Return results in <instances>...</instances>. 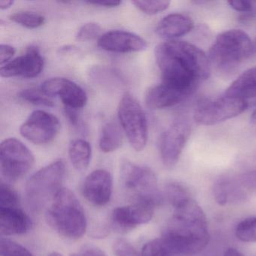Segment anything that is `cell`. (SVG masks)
<instances>
[{
  "instance_id": "cell-28",
  "label": "cell",
  "mask_w": 256,
  "mask_h": 256,
  "mask_svg": "<svg viewBox=\"0 0 256 256\" xmlns=\"http://www.w3.org/2000/svg\"><path fill=\"white\" fill-rule=\"evenodd\" d=\"M19 97L24 101L28 102L35 106H46L52 107L54 103L52 101V98L46 95L41 88H29L23 90L19 92Z\"/></svg>"
},
{
  "instance_id": "cell-12",
  "label": "cell",
  "mask_w": 256,
  "mask_h": 256,
  "mask_svg": "<svg viewBox=\"0 0 256 256\" xmlns=\"http://www.w3.org/2000/svg\"><path fill=\"white\" fill-rule=\"evenodd\" d=\"M42 90L49 97L58 96L68 108H82L88 102V95L82 86L76 82L64 78H53L42 84Z\"/></svg>"
},
{
  "instance_id": "cell-30",
  "label": "cell",
  "mask_w": 256,
  "mask_h": 256,
  "mask_svg": "<svg viewBox=\"0 0 256 256\" xmlns=\"http://www.w3.org/2000/svg\"><path fill=\"white\" fill-rule=\"evenodd\" d=\"M132 4L144 14L154 16L162 12L166 11L170 2L166 0H156V1H133Z\"/></svg>"
},
{
  "instance_id": "cell-7",
  "label": "cell",
  "mask_w": 256,
  "mask_h": 256,
  "mask_svg": "<svg viewBox=\"0 0 256 256\" xmlns=\"http://www.w3.org/2000/svg\"><path fill=\"white\" fill-rule=\"evenodd\" d=\"M118 118L133 149H144L148 140V119L139 102L130 92H126L120 101Z\"/></svg>"
},
{
  "instance_id": "cell-26",
  "label": "cell",
  "mask_w": 256,
  "mask_h": 256,
  "mask_svg": "<svg viewBox=\"0 0 256 256\" xmlns=\"http://www.w3.org/2000/svg\"><path fill=\"white\" fill-rule=\"evenodd\" d=\"M164 196L174 209L191 198L190 192L182 184L169 182L164 188Z\"/></svg>"
},
{
  "instance_id": "cell-29",
  "label": "cell",
  "mask_w": 256,
  "mask_h": 256,
  "mask_svg": "<svg viewBox=\"0 0 256 256\" xmlns=\"http://www.w3.org/2000/svg\"><path fill=\"white\" fill-rule=\"evenodd\" d=\"M0 254L1 256H34L18 242L5 238L0 240Z\"/></svg>"
},
{
  "instance_id": "cell-39",
  "label": "cell",
  "mask_w": 256,
  "mask_h": 256,
  "mask_svg": "<svg viewBox=\"0 0 256 256\" xmlns=\"http://www.w3.org/2000/svg\"><path fill=\"white\" fill-rule=\"evenodd\" d=\"M65 113L72 125L74 126L79 125V116L77 112H76V110L66 108Z\"/></svg>"
},
{
  "instance_id": "cell-23",
  "label": "cell",
  "mask_w": 256,
  "mask_h": 256,
  "mask_svg": "<svg viewBox=\"0 0 256 256\" xmlns=\"http://www.w3.org/2000/svg\"><path fill=\"white\" fill-rule=\"evenodd\" d=\"M122 140V131L118 122L109 121L103 126L98 142L100 150L102 152L108 154L120 148Z\"/></svg>"
},
{
  "instance_id": "cell-31",
  "label": "cell",
  "mask_w": 256,
  "mask_h": 256,
  "mask_svg": "<svg viewBox=\"0 0 256 256\" xmlns=\"http://www.w3.org/2000/svg\"><path fill=\"white\" fill-rule=\"evenodd\" d=\"M20 206V199L18 193L6 182L0 186V206Z\"/></svg>"
},
{
  "instance_id": "cell-27",
  "label": "cell",
  "mask_w": 256,
  "mask_h": 256,
  "mask_svg": "<svg viewBox=\"0 0 256 256\" xmlns=\"http://www.w3.org/2000/svg\"><path fill=\"white\" fill-rule=\"evenodd\" d=\"M235 234L242 242H256V217H250L238 223Z\"/></svg>"
},
{
  "instance_id": "cell-16",
  "label": "cell",
  "mask_w": 256,
  "mask_h": 256,
  "mask_svg": "<svg viewBox=\"0 0 256 256\" xmlns=\"http://www.w3.org/2000/svg\"><path fill=\"white\" fill-rule=\"evenodd\" d=\"M98 46L106 52L113 53H133L143 52L148 48L144 38L125 30H112L100 37Z\"/></svg>"
},
{
  "instance_id": "cell-8",
  "label": "cell",
  "mask_w": 256,
  "mask_h": 256,
  "mask_svg": "<svg viewBox=\"0 0 256 256\" xmlns=\"http://www.w3.org/2000/svg\"><path fill=\"white\" fill-rule=\"evenodd\" d=\"M35 158L30 150L18 139L7 138L0 146V172L7 182L23 178L34 167Z\"/></svg>"
},
{
  "instance_id": "cell-1",
  "label": "cell",
  "mask_w": 256,
  "mask_h": 256,
  "mask_svg": "<svg viewBox=\"0 0 256 256\" xmlns=\"http://www.w3.org/2000/svg\"><path fill=\"white\" fill-rule=\"evenodd\" d=\"M163 83L193 94L210 76L211 66L203 50L187 42H164L155 50Z\"/></svg>"
},
{
  "instance_id": "cell-4",
  "label": "cell",
  "mask_w": 256,
  "mask_h": 256,
  "mask_svg": "<svg viewBox=\"0 0 256 256\" xmlns=\"http://www.w3.org/2000/svg\"><path fill=\"white\" fill-rule=\"evenodd\" d=\"M46 220L54 230L68 239H79L88 228L82 204L76 194L66 188H61L54 198L48 209Z\"/></svg>"
},
{
  "instance_id": "cell-38",
  "label": "cell",
  "mask_w": 256,
  "mask_h": 256,
  "mask_svg": "<svg viewBox=\"0 0 256 256\" xmlns=\"http://www.w3.org/2000/svg\"><path fill=\"white\" fill-rule=\"evenodd\" d=\"M90 5L96 6L104 7V8H115L120 6L122 4L121 1H98V2H88Z\"/></svg>"
},
{
  "instance_id": "cell-22",
  "label": "cell",
  "mask_w": 256,
  "mask_h": 256,
  "mask_svg": "<svg viewBox=\"0 0 256 256\" xmlns=\"http://www.w3.org/2000/svg\"><path fill=\"white\" fill-rule=\"evenodd\" d=\"M68 156L74 169L78 172H84L90 163L92 156L91 145L84 139H74L70 143Z\"/></svg>"
},
{
  "instance_id": "cell-37",
  "label": "cell",
  "mask_w": 256,
  "mask_h": 256,
  "mask_svg": "<svg viewBox=\"0 0 256 256\" xmlns=\"http://www.w3.org/2000/svg\"><path fill=\"white\" fill-rule=\"evenodd\" d=\"M16 53V49L10 44H2L0 46V64L4 66L10 62Z\"/></svg>"
},
{
  "instance_id": "cell-9",
  "label": "cell",
  "mask_w": 256,
  "mask_h": 256,
  "mask_svg": "<svg viewBox=\"0 0 256 256\" xmlns=\"http://www.w3.org/2000/svg\"><path fill=\"white\" fill-rule=\"evenodd\" d=\"M248 106L245 100L224 96L200 103L194 110V119L200 125H216L236 118L245 112Z\"/></svg>"
},
{
  "instance_id": "cell-25",
  "label": "cell",
  "mask_w": 256,
  "mask_h": 256,
  "mask_svg": "<svg viewBox=\"0 0 256 256\" xmlns=\"http://www.w3.org/2000/svg\"><path fill=\"white\" fill-rule=\"evenodd\" d=\"M10 19L28 29H36L46 24V18L42 14L34 12H19L10 16Z\"/></svg>"
},
{
  "instance_id": "cell-40",
  "label": "cell",
  "mask_w": 256,
  "mask_h": 256,
  "mask_svg": "<svg viewBox=\"0 0 256 256\" xmlns=\"http://www.w3.org/2000/svg\"><path fill=\"white\" fill-rule=\"evenodd\" d=\"M14 2V1H12V0H1L0 1V10H6L11 8Z\"/></svg>"
},
{
  "instance_id": "cell-6",
  "label": "cell",
  "mask_w": 256,
  "mask_h": 256,
  "mask_svg": "<svg viewBox=\"0 0 256 256\" xmlns=\"http://www.w3.org/2000/svg\"><path fill=\"white\" fill-rule=\"evenodd\" d=\"M120 180L125 190L138 199L156 206L163 202L156 176L146 166L125 160L120 167Z\"/></svg>"
},
{
  "instance_id": "cell-42",
  "label": "cell",
  "mask_w": 256,
  "mask_h": 256,
  "mask_svg": "<svg viewBox=\"0 0 256 256\" xmlns=\"http://www.w3.org/2000/svg\"><path fill=\"white\" fill-rule=\"evenodd\" d=\"M250 120H251V122H252L253 124L256 125V110H254V112H253V113L252 114Z\"/></svg>"
},
{
  "instance_id": "cell-3",
  "label": "cell",
  "mask_w": 256,
  "mask_h": 256,
  "mask_svg": "<svg viewBox=\"0 0 256 256\" xmlns=\"http://www.w3.org/2000/svg\"><path fill=\"white\" fill-rule=\"evenodd\" d=\"M253 48L252 42L246 32L230 30L216 37L210 48L208 59L216 72L230 76L251 56Z\"/></svg>"
},
{
  "instance_id": "cell-14",
  "label": "cell",
  "mask_w": 256,
  "mask_h": 256,
  "mask_svg": "<svg viewBox=\"0 0 256 256\" xmlns=\"http://www.w3.org/2000/svg\"><path fill=\"white\" fill-rule=\"evenodd\" d=\"M44 67V59L38 48L26 49L24 54L2 66L0 70L2 78H34L41 74Z\"/></svg>"
},
{
  "instance_id": "cell-33",
  "label": "cell",
  "mask_w": 256,
  "mask_h": 256,
  "mask_svg": "<svg viewBox=\"0 0 256 256\" xmlns=\"http://www.w3.org/2000/svg\"><path fill=\"white\" fill-rule=\"evenodd\" d=\"M142 256H170L161 238L146 242L142 250Z\"/></svg>"
},
{
  "instance_id": "cell-32",
  "label": "cell",
  "mask_w": 256,
  "mask_h": 256,
  "mask_svg": "<svg viewBox=\"0 0 256 256\" xmlns=\"http://www.w3.org/2000/svg\"><path fill=\"white\" fill-rule=\"evenodd\" d=\"M102 28L98 24L90 22L85 24L78 31L76 38L80 42H88L100 36Z\"/></svg>"
},
{
  "instance_id": "cell-34",
  "label": "cell",
  "mask_w": 256,
  "mask_h": 256,
  "mask_svg": "<svg viewBox=\"0 0 256 256\" xmlns=\"http://www.w3.org/2000/svg\"><path fill=\"white\" fill-rule=\"evenodd\" d=\"M113 252L116 256H142L128 240L122 238L114 242Z\"/></svg>"
},
{
  "instance_id": "cell-20",
  "label": "cell",
  "mask_w": 256,
  "mask_h": 256,
  "mask_svg": "<svg viewBox=\"0 0 256 256\" xmlns=\"http://www.w3.org/2000/svg\"><path fill=\"white\" fill-rule=\"evenodd\" d=\"M224 96L245 100L256 98V66L246 70L228 86Z\"/></svg>"
},
{
  "instance_id": "cell-43",
  "label": "cell",
  "mask_w": 256,
  "mask_h": 256,
  "mask_svg": "<svg viewBox=\"0 0 256 256\" xmlns=\"http://www.w3.org/2000/svg\"><path fill=\"white\" fill-rule=\"evenodd\" d=\"M48 256H64L61 253L58 252H53L50 253Z\"/></svg>"
},
{
  "instance_id": "cell-44",
  "label": "cell",
  "mask_w": 256,
  "mask_h": 256,
  "mask_svg": "<svg viewBox=\"0 0 256 256\" xmlns=\"http://www.w3.org/2000/svg\"><path fill=\"white\" fill-rule=\"evenodd\" d=\"M254 48H256V44H254Z\"/></svg>"
},
{
  "instance_id": "cell-17",
  "label": "cell",
  "mask_w": 256,
  "mask_h": 256,
  "mask_svg": "<svg viewBox=\"0 0 256 256\" xmlns=\"http://www.w3.org/2000/svg\"><path fill=\"white\" fill-rule=\"evenodd\" d=\"M192 94L188 91L162 82L148 90L145 96V102L149 108L161 110L178 106Z\"/></svg>"
},
{
  "instance_id": "cell-18",
  "label": "cell",
  "mask_w": 256,
  "mask_h": 256,
  "mask_svg": "<svg viewBox=\"0 0 256 256\" xmlns=\"http://www.w3.org/2000/svg\"><path fill=\"white\" fill-rule=\"evenodd\" d=\"M32 227L30 217L18 206H0V232L2 236L24 234Z\"/></svg>"
},
{
  "instance_id": "cell-2",
  "label": "cell",
  "mask_w": 256,
  "mask_h": 256,
  "mask_svg": "<svg viewBox=\"0 0 256 256\" xmlns=\"http://www.w3.org/2000/svg\"><path fill=\"white\" fill-rule=\"evenodd\" d=\"M161 239L170 256L196 254L208 246L206 216L197 202L191 198L174 208Z\"/></svg>"
},
{
  "instance_id": "cell-15",
  "label": "cell",
  "mask_w": 256,
  "mask_h": 256,
  "mask_svg": "<svg viewBox=\"0 0 256 256\" xmlns=\"http://www.w3.org/2000/svg\"><path fill=\"white\" fill-rule=\"evenodd\" d=\"M113 178L110 172L97 169L91 172L84 182L82 194L94 206H102L112 198Z\"/></svg>"
},
{
  "instance_id": "cell-24",
  "label": "cell",
  "mask_w": 256,
  "mask_h": 256,
  "mask_svg": "<svg viewBox=\"0 0 256 256\" xmlns=\"http://www.w3.org/2000/svg\"><path fill=\"white\" fill-rule=\"evenodd\" d=\"M91 78L98 85L116 89L124 85V80L114 70L107 67H95L91 70Z\"/></svg>"
},
{
  "instance_id": "cell-41",
  "label": "cell",
  "mask_w": 256,
  "mask_h": 256,
  "mask_svg": "<svg viewBox=\"0 0 256 256\" xmlns=\"http://www.w3.org/2000/svg\"><path fill=\"white\" fill-rule=\"evenodd\" d=\"M223 256H244L236 248H230L226 250Z\"/></svg>"
},
{
  "instance_id": "cell-5",
  "label": "cell",
  "mask_w": 256,
  "mask_h": 256,
  "mask_svg": "<svg viewBox=\"0 0 256 256\" xmlns=\"http://www.w3.org/2000/svg\"><path fill=\"white\" fill-rule=\"evenodd\" d=\"M66 166L56 160L42 168L28 179L25 186L26 203L32 212H41L62 188Z\"/></svg>"
},
{
  "instance_id": "cell-13",
  "label": "cell",
  "mask_w": 256,
  "mask_h": 256,
  "mask_svg": "<svg viewBox=\"0 0 256 256\" xmlns=\"http://www.w3.org/2000/svg\"><path fill=\"white\" fill-rule=\"evenodd\" d=\"M155 206L146 202H138L133 204L118 206L112 211V224L121 232L132 230L145 224L152 220Z\"/></svg>"
},
{
  "instance_id": "cell-35",
  "label": "cell",
  "mask_w": 256,
  "mask_h": 256,
  "mask_svg": "<svg viewBox=\"0 0 256 256\" xmlns=\"http://www.w3.org/2000/svg\"><path fill=\"white\" fill-rule=\"evenodd\" d=\"M238 180L244 190H256V170L242 174Z\"/></svg>"
},
{
  "instance_id": "cell-21",
  "label": "cell",
  "mask_w": 256,
  "mask_h": 256,
  "mask_svg": "<svg viewBox=\"0 0 256 256\" xmlns=\"http://www.w3.org/2000/svg\"><path fill=\"white\" fill-rule=\"evenodd\" d=\"M214 198L216 202L224 206L232 202L244 200L246 194L238 179L224 178L216 182L214 186Z\"/></svg>"
},
{
  "instance_id": "cell-36",
  "label": "cell",
  "mask_w": 256,
  "mask_h": 256,
  "mask_svg": "<svg viewBox=\"0 0 256 256\" xmlns=\"http://www.w3.org/2000/svg\"><path fill=\"white\" fill-rule=\"evenodd\" d=\"M70 256H107V254L95 246L86 245L79 251L72 253Z\"/></svg>"
},
{
  "instance_id": "cell-19",
  "label": "cell",
  "mask_w": 256,
  "mask_h": 256,
  "mask_svg": "<svg viewBox=\"0 0 256 256\" xmlns=\"http://www.w3.org/2000/svg\"><path fill=\"white\" fill-rule=\"evenodd\" d=\"M194 28V22L190 16L180 13H173L163 18L156 28L158 36L173 40L190 34Z\"/></svg>"
},
{
  "instance_id": "cell-11",
  "label": "cell",
  "mask_w": 256,
  "mask_h": 256,
  "mask_svg": "<svg viewBox=\"0 0 256 256\" xmlns=\"http://www.w3.org/2000/svg\"><path fill=\"white\" fill-rule=\"evenodd\" d=\"M60 122L55 115L37 110L32 112L20 128V134L37 145L52 142L59 133Z\"/></svg>"
},
{
  "instance_id": "cell-10",
  "label": "cell",
  "mask_w": 256,
  "mask_h": 256,
  "mask_svg": "<svg viewBox=\"0 0 256 256\" xmlns=\"http://www.w3.org/2000/svg\"><path fill=\"white\" fill-rule=\"evenodd\" d=\"M191 134V124L185 118L174 121L160 138V156L164 166L172 168L178 164Z\"/></svg>"
}]
</instances>
